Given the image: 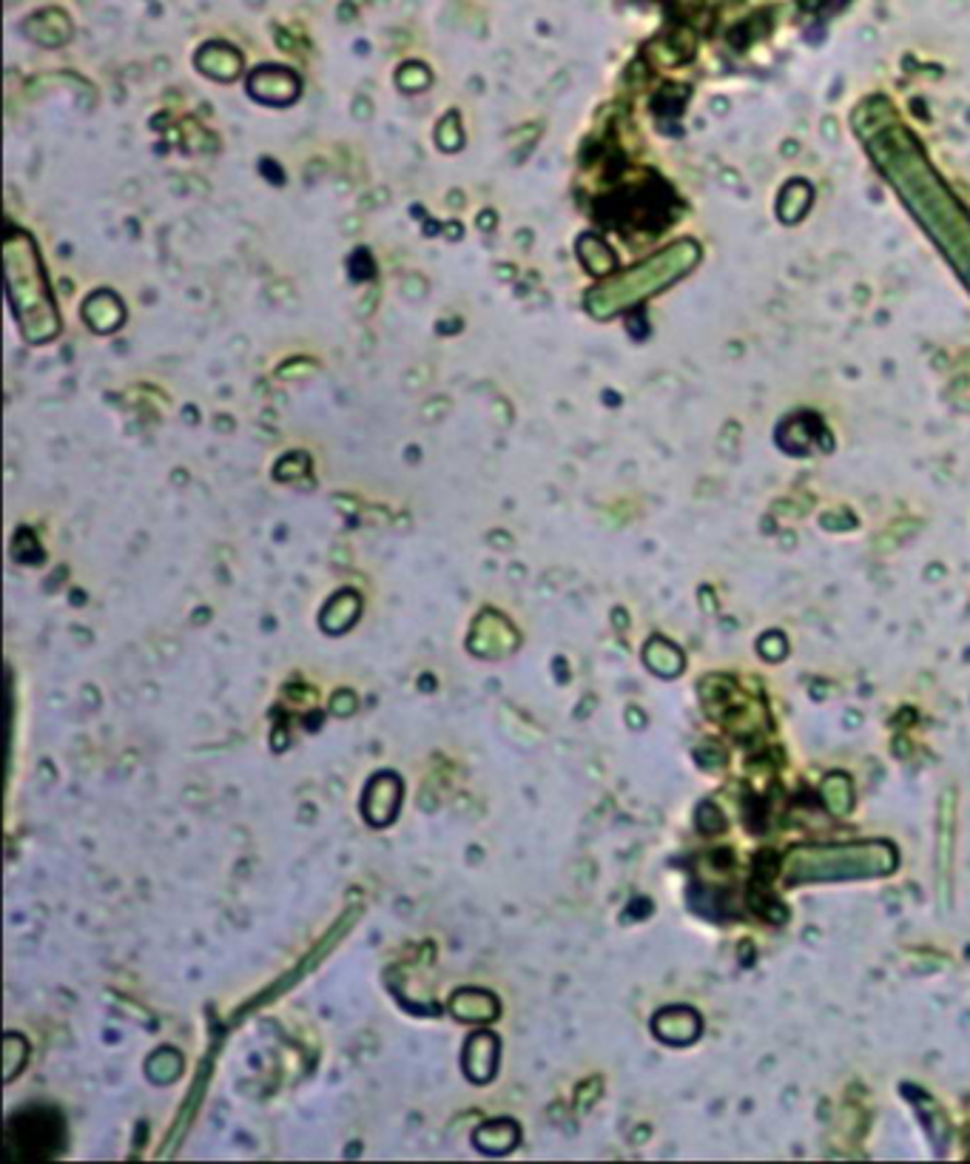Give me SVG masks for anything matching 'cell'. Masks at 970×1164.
Wrapping results in <instances>:
<instances>
[{"label": "cell", "mask_w": 970, "mask_h": 1164, "mask_svg": "<svg viewBox=\"0 0 970 1164\" xmlns=\"http://www.w3.org/2000/svg\"><path fill=\"white\" fill-rule=\"evenodd\" d=\"M402 803V781L393 772H379L364 788L362 811L373 826L393 823Z\"/></svg>", "instance_id": "5b68a950"}, {"label": "cell", "mask_w": 970, "mask_h": 1164, "mask_svg": "<svg viewBox=\"0 0 970 1164\" xmlns=\"http://www.w3.org/2000/svg\"><path fill=\"white\" fill-rule=\"evenodd\" d=\"M148 1062L154 1065H145V1070H148V1079L152 1082H159V1085H168V1082H175L177 1077H180V1070H182V1059L177 1050L171 1048H163L159 1054H154Z\"/></svg>", "instance_id": "9a60e30c"}, {"label": "cell", "mask_w": 970, "mask_h": 1164, "mask_svg": "<svg viewBox=\"0 0 970 1164\" xmlns=\"http://www.w3.org/2000/svg\"><path fill=\"white\" fill-rule=\"evenodd\" d=\"M7 276L9 297L15 305L21 331L29 342H46L58 336L60 322L58 311L51 305L49 285H46L44 268L37 260V251L26 234H9L7 237Z\"/></svg>", "instance_id": "277c9868"}, {"label": "cell", "mask_w": 970, "mask_h": 1164, "mask_svg": "<svg viewBox=\"0 0 970 1164\" xmlns=\"http://www.w3.org/2000/svg\"><path fill=\"white\" fill-rule=\"evenodd\" d=\"M196 66H200L203 72H208L211 78L231 80L233 74L239 72V66H242V60H239V55L231 49V46L211 44V46H205L203 51H200V58H196Z\"/></svg>", "instance_id": "7c38bea8"}, {"label": "cell", "mask_w": 970, "mask_h": 1164, "mask_svg": "<svg viewBox=\"0 0 970 1164\" xmlns=\"http://www.w3.org/2000/svg\"><path fill=\"white\" fill-rule=\"evenodd\" d=\"M899 857L891 843H840V846H797L782 860L786 886L828 880H862L885 877L897 868Z\"/></svg>", "instance_id": "3957f363"}, {"label": "cell", "mask_w": 970, "mask_h": 1164, "mask_svg": "<svg viewBox=\"0 0 970 1164\" xmlns=\"http://www.w3.org/2000/svg\"><path fill=\"white\" fill-rule=\"evenodd\" d=\"M697 257H700V248L692 239H681V242L663 248V251L649 257L640 265L595 285L587 294L589 313L595 319H609L615 313H623L632 305L644 302L646 297H655L658 290L669 288L674 280L688 274L697 265Z\"/></svg>", "instance_id": "7a4b0ae2"}, {"label": "cell", "mask_w": 970, "mask_h": 1164, "mask_svg": "<svg viewBox=\"0 0 970 1164\" xmlns=\"http://www.w3.org/2000/svg\"><path fill=\"white\" fill-rule=\"evenodd\" d=\"M86 319L97 328V331H111V328L120 325V319H123V308H120L117 297H111V294H97L95 299H88Z\"/></svg>", "instance_id": "5bb4252c"}, {"label": "cell", "mask_w": 970, "mask_h": 1164, "mask_svg": "<svg viewBox=\"0 0 970 1164\" xmlns=\"http://www.w3.org/2000/svg\"><path fill=\"white\" fill-rule=\"evenodd\" d=\"M359 609H362L359 595L350 593V590L348 593H339L327 604L325 613H322V627H325V632H331V636H339V632L354 627L356 618H359Z\"/></svg>", "instance_id": "30bf717a"}, {"label": "cell", "mask_w": 970, "mask_h": 1164, "mask_svg": "<svg viewBox=\"0 0 970 1164\" xmlns=\"http://www.w3.org/2000/svg\"><path fill=\"white\" fill-rule=\"evenodd\" d=\"M499 1056H501V1042L499 1036L490 1034V1031H481V1034L470 1036L467 1040V1048H464V1073L484 1085L495 1077L499 1070Z\"/></svg>", "instance_id": "8992f818"}, {"label": "cell", "mask_w": 970, "mask_h": 1164, "mask_svg": "<svg viewBox=\"0 0 970 1164\" xmlns=\"http://www.w3.org/2000/svg\"><path fill=\"white\" fill-rule=\"evenodd\" d=\"M652 1028L658 1040L669 1042V1045H688V1042H695L700 1036V1017L692 1008L683 1006L663 1008L655 1017Z\"/></svg>", "instance_id": "52a82bcc"}, {"label": "cell", "mask_w": 970, "mask_h": 1164, "mask_svg": "<svg viewBox=\"0 0 970 1164\" xmlns=\"http://www.w3.org/2000/svg\"><path fill=\"white\" fill-rule=\"evenodd\" d=\"M644 658H646V664H649V669L663 675V678L681 675V669H683L681 650H678L674 644H669V641H663V638H655L652 644H646Z\"/></svg>", "instance_id": "4fadbf2b"}, {"label": "cell", "mask_w": 970, "mask_h": 1164, "mask_svg": "<svg viewBox=\"0 0 970 1164\" xmlns=\"http://www.w3.org/2000/svg\"><path fill=\"white\" fill-rule=\"evenodd\" d=\"M248 88H254V95H260V100L290 103L299 95V80L288 69H260Z\"/></svg>", "instance_id": "ba28073f"}, {"label": "cell", "mask_w": 970, "mask_h": 1164, "mask_svg": "<svg viewBox=\"0 0 970 1164\" xmlns=\"http://www.w3.org/2000/svg\"><path fill=\"white\" fill-rule=\"evenodd\" d=\"M518 1142V1125L510 1119H495L487 1121L484 1128L476 1130V1148H481L484 1153H510Z\"/></svg>", "instance_id": "8fae6325"}, {"label": "cell", "mask_w": 970, "mask_h": 1164, "mask_svg": "<svg viewBox=\"0 0 970 1164\" xmlns=\"http://www.w3.org/2000/svg\"><path fill=\"white\" fill-rule=\"evenodd\" d=\"M857 131L865 140V149L876 159L879 171L894 182V189L913 211V217L925 225L931 239L970 285L968 211L942 186L939 174L931 168L917 138L899 123L891 106L883 100L862 106L857 115Z\"/></svg>", "instance_id": "6da1fadb"}, {"label": "cell", "mask_w": 970, "mask_h": 1164, "mask_svg": "<svg viewBox=\"0 0 970 1164\" xmlns=\"http://www.w3.org/2000/svg\"><path fill=\"white\" fill-rule=\"evenodd\" d=\"M450 1008H453V1013L464 1022H490L495 1013H499V1002H495L493 994L476 991V988L458 991Z\"/></svg>", "instance_id": "9c48e42d"}]
</instances>
